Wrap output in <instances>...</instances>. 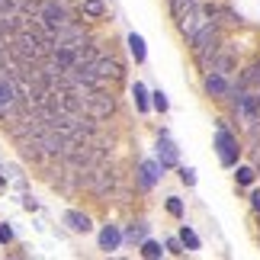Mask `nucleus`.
<instances>
[{
    "label": "nucleus",
    "instance_id": "obj_27",
    "mask_svg": "<svg viewBox=\"0 0 260 260\" xmlns=\"http://www.w3.org/2000/svg\"><path fill=\"white\" fill-rule=\"evenodd\" d=\"M164 247H167L171 254H177V257H180V254H186V251H183V241H180V238H167V244H164Z\"/></svg>",
    "mask_w": 260,
    "mask_h": 260
},
{
    "label": "nucleus",
    "instance_id": "obj_8",
    "mask_svg": "<svg viewBox=\"0 0 260 260\" xmlns=\"http://www.w3.org/2000/svg\"><path fill=\"white\" fill-rule=\"evenodd\" d=\"M235 106H238V116H241L244 122H254V119L260 116V96H257V93H251V90H247V93L238 100Z\"/></svg>",
    "mask_w": 260,
    "mask_h": 260
},
{
    "label": "nucleus",
    "instance_id": "obj_12",
    "mask_svg": "<svg viewBox=\"0 0 260 260\" xmlns=\"http://www.w3.org/2000/svg\"><path fill=\"white\" fill-rule=\"evenodd\" d=\"M228 74H218V71H209V77H206V93L209 96H225L228 93Z\"/></svg>",
    "mask_w": 260,
    "mask_h": 260
},
{
    "label": "nucleus",
    "instance_id": "obj_17",
    "mask_svg": "<svg viewBox=\"0 0 260 260\" xmlns=\"http://www.w3.org/2000/svg\"><path fill=\"white\" fill-rule=\"evenodd\" d=\"M128 52H132L135 61H145L148 52H145V39L138 36V32H128Z\"/></svg>",
    "mask_w": 260,
    "mask_h": 260
},
{
    "label": "nucleus",
    "instance_id": "obj_14",
    "mask_svg": "<svg viewBox=\"0 0 260 260\" xmlns=\"http://www.w3.org/2000/svg\"><path fill=\"white\" fill-rule=\"evenodd\" d=\"M64 225L71 228V232H77V235H87L90 232V218L84 212H74V209H68V212H64Z\"/></svg>",
    "mask_w": 260,
    "mask_h": 260
},
{
    "label": "nucleus",
    "instance_id": "obj_9",
    "mask_svg": "<svg viewBox=\"0 0 260 260\" xmlns=\"http://www.w3.org/2000/svg\"><path fill=\"white\" fill-rule=\"evenodd\" d=\"M157 164L161 167H177V145L167 138V132H161V138H157Z\"/></svg>",
    "mask_w": 260,
    "mask_h": 260
},
{
    "label": "nucleus",
    "instance_id": "obj_18",
    "mask_svg": "<svg viewBox=\"0 0 260 260\" xmlns=\"http://www.w3.org/2000/svg\"><path fill=\"white\" fill-rule=\"evenodd\" d=\"M199 7V0H171V10H174V19L180 23L186 13H193V10Z\"/></svg>",
    "mask_w": 260,
    "mask_h": 260
},
{
    "label": "nucleus",
    "instance_id": "obj_4",
    "mask_svg": "<svg viewBox=\"0 0 260 260\" xmlns=\"http://www.w3.org/2000/svg\"><path fill=\"white\" fill-rule=\"evenodd\" d=\"M113 109H116V100L106 93V90H90V96H87V113L93 116V119H109L113 116Z\"/></svg>",
    "mask_w": 260,
    "mask_h": 260
},
{
    "label": "nucleus",
    "instance_id": "obj_23",
    "mask_svg": "<svg viewBox=\"0 0 260 260\" xmlns=\"http://www.w3.org/2000/svg\"><path fill=\"white\" fill-rule=\"evenodd\" d=\"M151 106L157 109V113H167V93L164 90H154L151 93Z\"/></svg>",
    "mask_w": 260,
    "mask_h": 260
},
{
    "label": "nucleus",
    "instance_id": "obj_13",
    "mask_svg": "<svg viewBox=\"0 0 260 260\" xmlns=\"http://www.w3.org/2000/svg\"><path fill=\"white\" fill-rule=\"evenodd\" d=\"M122 244V232H119L116 225H103V232H100V251H116V247Z\"/></svg>",
    "mask_w": 260,
    "mask_h": 260
},
{
    "label": "nucleus",
    "instance_id": "obj_28",
    "mask_svg": "<svg viewBox=\"0 0 260 260\" xmlns=\"http://www.w3.org/2000/svg\"><path fill=\"white\" fill-rule=\"evenodd\" d=\"M180 180H183L186 186H193L196 183V171H193V167H180Z\"/></svg>",
    "mask_w": 260,
    "mask_h": 260
},
{
    "label": "nucleus",
    "instance_id": "obj_5",
    "mask_svg": "<svg viewBox=\"0 0 260 260\" xmlns=\"http://www.w3.org/2000/svg\"><path fill=\"white\" fill-rule=\"evenodd\" d=\"M84 42H87V39H84V26H81V23H74V19L55 32V45H61V48H74V52H77V48H81Z\"/></svg>",
    "mask_w": 260,
    "mask_h": 260
},
{
    "label": "nucleus",
    "instance_id": "obj_10",
    "mask_svg": "<svg viewBox=\"0 0 260 260\" xmlns=\"http://www.w3.org/2000/svg\"><path fill=\"white\" fill-rule=\"evenodd\" d=\"M164 167L154 164V161H142V167H138V183H142V189H151L157 183V177H161Z\"/></svg>",
    "mask_w": 260,
    "mask_h": 260
},
{
    "label": "nucleus",
    "instance_id": "obj_29",
    "mask_svg": "<svg viewBox=\"0 0 260 260\" xmlns=\"http://www.w3.org/2000/svg\"><path fill=\"white\" fill-rule=\"evenodd\" d=\"M13 241V228L10 225H0V244H10Z\"/></svg>",
    "mask_w": 260,
    "mask_h": 260
},
{
    "label": "nucleus",
    "instance_id": "obj_30",
    "mask_svg": "<svg viewBox=\"0 0 260 260\" xmlns=\"http://www.w3.org/2000/svg\"><path fill=\"white\" fill-rule=\"evenodd\" d=\"M23 206L29 209V212H36V209H39V203H36V199H32V196H23Z\"/></svg>",
    "mask_w": 260,
    "mask_h": 260
},
{
    "label": "nucleus",
    "instance_id": "obj_25",
    "mask_svg": "<svg viewBox=\"0 0 260 260\" xmlns=\"http://www.w3.org/2000/svg\"><path fill=\"white\" fill-rule=\"evenodd\" d=\"M84 13L87 16H103V0H84Z\"/></svg>",
    "mask_w": 260,
    "mask_h": 260
},
{
    "label": "nucleus",
    "instance_id": "obj_20",
    "mask_svg": "<svg viewBox=\"0 0 260 260\" xmlns=\"http://www.w3.org/2000/svg\"><path fill=\"white\" fill-rule=\"evenodd\" d=\"M180 241H183L186 251H199V235L193 232V228H186V225H183V232H180Z\"/></svg>",
    "mask_w": 260,
    "mask_h": 260
},
{
    "label": "nucleus",
    "instance_id": "obj_24",
    "mask_svg": "<svg viewBox=\"0 0 260 260\" xmlns=\"http://www.w3.org/2000/svg\"><path fill=\"white\" fill-rule=\"evenodd\" d=\"M19 13V0H0V19Z\"/></svg>",
    "mask_w": 260,
    "mask_h": 260
},
{
    "label": "nucleus",
    "instance_id": "obj_7",
    "mask_svg": "<svg viewBox=\"0 0 260 260\" xmlns=\"http://www.w3.org/2000/svg\"><path fill=\"white\" fill-rule=\"evenodd\" d=\"M93 71L103 77V81H119V77H122V64H119L113 55H100L93 61Z\"/></svg>",
    "mask_w": 260,
    "mask_h": 260
},
{
    "label": "nucleus",
    "instance_id": "obj_16",
    "mask_svg": "<svg viewBox=\"0 0 260 260\" xmlns=\"http://www.w3.org/2000/svg\"><path fill=\"white\" fill-rule=\"evenodd\" d=\"M257 81H260V64H254V68H247V71H241V74H238L235 87H241V90H251Z\"/></svg>",
    "mask_w": 260,
    "mask_h": 260
},
{
    "label": "nucleus",
    "instance_id": "obj_21",
    "mask_svg": "<svg viewBox=\"0 0 260 260\" xmlns=\"http://www.w3.org/2000/svg\"><path fill=\"white\" fill-rule=\"evenodd\" d=\"M161 254H164V251H161V244H157V241H148V238L142 241V257H148V260H157Z\"/></svg>",
    "mask_w": 260,
    "mask_h": 260
},
{
    "label": "nucleus",
    "instance_id": "obj_32",
    "mask_svg": "<svg viewBox=\"0 0 260 260\" xmlns=\"http://www.w3.org/2000/svg\"><path fill=\"white\" fill-rule=\"evenodd\" d=\"M0 189H4V177H0Z\"/></svg>",
    "mask_w": 260,
    "mask_h": 260
},
{
    "label": "nucleus",
    "instance_id": "obj_31",
    "mask_svg": "<svg viewBox=\"0 0 260 260\" xmlns=\"http://www.w3.org/2000/svg\"><path fill=\"white\" fill-rule=\"evenodd\" d=\"M251 206L260 212V189H254V193H251Z\"/></svg>",
    "mask_w": 260,
    "mask_h": 260
},
{
    "label": "nucleus",
    "instance_id": "obj_19",
    "mask_svg": "<svg viewBox=\"0 0 260 260\" xmlns=\"http://www.w3.org/2000/svg\"><path fill=\"white\" fill-rule=\"evenodd\" d=\"M132 96H135V106L142 109V113H148V106H151V103H148V96H151V93L145 90V84H138V81H135V87H132Z\"/></svg>",
    "mask_w": 260,
    "mask_h": 260
},
{
    "label": "nucleus",
    "instance_id": "obj_1",
    "mask_svg": "<svg viewBox=\"0 0 260 260\" xmlns=\"http://www.w3.org/2000/svg\"><path fill=\"white\" fill-rule=\"evenodd\" d=\"M39 23H42L48 32H58L61 26L71 23L68 4H64V0H42V13H39Z\"/></svg>",
    "mask_w": 260,
    "mask_h": 260
},
{
    "label": "nucleus",
    "instance_id": "obj_22",
    "mask_svg": "<svg viewBox=\"0 0 260 260\" xmlns=\"http://www.w3.org/2000/svg\"><path fill=\"white\" fill-rule=\"evenodd\" d=\"M254 177H257V171H254V167H238V174H235L238 186H251V183H254Z\"/></svg>",
    "mask_w": 260,
    "mask_h": 260
},
{
    "label": "nucleus",
    "instance_id": "obj_2",
    "mask_svg": "<svg viewBox=\"0 0 260 260\" xmlns=\"http://www.w3.org/2000/svg\"><path fill=\"white\" fill-rule=\"evenodd\" d=\"M215 151H218V161H222L225 167H235L238 164L241 148H238V138L228 132L225 125H218V132H215Z\"/></svg>",
    "mask_w": 260,
    "mask_h": 260
},
{
    "label": "nucleus",
    "instance_id": "obj_6",
    "mask_svg": "<svg viewBox=\"0 0 260 260\" xmlns=\"http://www.w3.org/2000/svg\"><path fill=\"white\" fill-rule=\"evenodd\" d=\"M209 71H218V74H232L235 71V52H232V45H218V52L212 55V61H209Z\"/></svg>",
    "mask_w": 260,
    "mask_h": 260
},
{
    "label": "nucleus",
    "instance_id": "obj_26",
    "mask_svg": "<svg viewBox=\"0 0 260 260\" xmlns=\"http://www.w3.org/2000/svg\"><path fill=\"white\" fill-rule=\"evenodd\" d=\"M167 212H171L174 218H180V215H183V203H180L177 196H171V199H167Z\"/></svg>",
    "mask_w": 260,
    "mask_h": 260
},
{
    "label": "nucleus",
    "instance_id": "obj_11",
    "mask_svg": "<svg viewBox=\"0 0 260 260\" xmlns=\"http://www.w3.org/2000/svg\"><path fill=\"white\" fill-rule=\"evenodd\" d=\"M19 148H23V157H29V161H42V157H45V148H42V138H39V135L19 138Z\"/></svg>",
    "mask_w": 260,
    "mask_h": 260
},
{
    "label": "nucleus",
    "instance_id": "obj_15",
    "mask_svg": "<svg viewBox=\"0 0 260 260\" xmlns=\"http://www.w3.org/2000/svg\"><path fill=\"white\" fill-rule=\"evenodd\" d=\"M122 238H125L128 244H142L145 238H148V225H145V222H132V225L125 228V235H122Z\"/></svg>",
    "mask_w": 260,
    "mask_h": 260
},
{
    "label": "nucleus",
    "instance_id": "obj_3",
    "mask_svg": "<svg viewBox=\"0 0 260 260\" xmlns=\"http://www.w3.org/2000/svg\"><path fill=\"white\" fill-rule=\"evenodd\" d=\"M16 106H19V93H16L13 74H0V119L13 116Z\"/></svg>",
    "mask_w": 260,
    "mask_h": 260
}]
</instances>
